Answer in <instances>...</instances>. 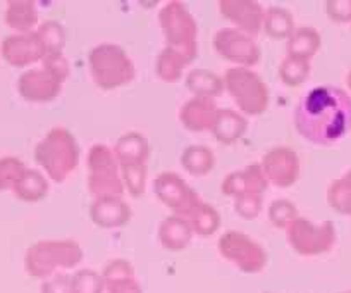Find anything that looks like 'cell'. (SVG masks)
<instances>
[{"label": "cell", "instance_id": "1", "mask_svg": "<svg viewBox=\"0 0 351 293\" xmlns=\"http://www.w3.org/2000/svg\"><path fill=\"white\" fill-rule=\"evenodd\" d=\"M293 124L308 143L330 147L351 131V95L339 86H315L296 104Z\"/></svg>", "mask_w": 351, "mask_h": 293}, {"label": "cell", "instance_id": "2", "mask_svg": "<svg viewBox=\"0 0 351 293\" xmlns=\"http://www.w3.org/2000/svg\"><path fill=\"white\" fill-rule=\"evenodd\" d=\"M33 159L50 181L64 183L80 163V145L67 128H52L35 145Z\"/></svg>", "mask_w": 351, "mask_h": 293}, {"label": "cell", "instance_id": "3", "mask_svg": "<svg viewBox=\"0 0 351 293\" xmlns=\"http://www.w3.org/2000/svg\"><path fill=\"white\" fill-rule=\"evenodd\" d=\"M88 69L104 92L123 89L136 78V67L126 50L116 43H100L88 50Z\"/></svg>", "mask_w": 351, "mask_h": 293}, {"label": "cell", "instance_id": "4", "mask_svg": "<svg viewBox=\"0 0 351 293\" xmlns=\"http://www.w3.org/2000/svg\"><path fill=\"white\" fill-rule=\"evenodd\" d=\"M83 261V248L74 240H42L28 247L25 268L32 278L49 279L77 268Z\"/></svg>", "mask_w": 351, "mask_h": 293}, {"label": "cell", "instance_id": "5", "mask_svg": "<svg viewBox=\"0 0 351 293\" xmlns=\"http://www.w3.org/2000/svg\"><path fill=\"white\" fill-rule=\"evenodd\" d=\"M158 26L164 32L165 47L190 62L197 59L198 54V26L186 5L180 0H171L158 11Z\"/></svg>", "mask_w": 351, "mask_h": 293}, {"label": "cell", "instance_id": "6", "mask_svg": "<svg viewBox=\"0 0 351 293\" xmlns=\"http://www.w3.org/2000/svg\"><path fill=\"white\" fill-rule=\"evenodd\" d=\"M224 89L243 116H260L267 110L269 89L255 71L248 67H229L224 73Z\"/></svg>", "mask_w": 351, "mask_h": 293}, {"label": "cell", "instance_id": "7", "mask_svg": "<svg viewBox=\"0 0 351 293\" xmlns=\"http://www.w3.org/2000/svg\"><path fill=\"white\" fill-rule=\"evenodd\" d=\"M86 187L90 195L95 198L123 197L126 190L121 178V167L114 157L112 149L104 143L92 145L86 156Z\"/></svg>", "mask_w": 351, "mask_h": 293}, {"label": "cell", "instance_id": "8", "mask_svg": "<svg viewBox=\"0 0 351 293\" xmlns=\"http://www.w3.org/2000/svg\"><path fill=\"white\" fill-rule=\"evenodd\" d=\"M288 242L296 254L303 257H315L327 254L336 245V226L332 221L312 223L305 218H296L286 230Z\"/></svg>", "mask_w": 351, "mask_h": 293}, {"label": "cell", "instance_id": "9", "mask_svg": "<svg viewBox=\"0 0 351 293\" xmlns=\"http://www.w3.org/2000/svg\"><path fill=\"white\" fill-rule=\"evenodd\" d=\"M219 252L245 274L262 272L267 266V252L258 242L241 231H226L219 238Z\"/></svg>", "mask_w": 351, "mask_h": 293}, {"label": "cell", "instance_id": "10", "mask_svg": "<svg viewBox=\"0 0 351 293\" xmlns=\"http://www.w3.org/2000/svg\"><path fill=\"white\" fill-rule=\"evenodd\" d=\"M212 47L215 54L234 64L236 67H252L262 59V50L256 43L255 36L232 28H222L212 38Z\"/></svg>", "mask_w": 351, "mask_h": 293}, {"label": "cell", "instance_id": "11", "mask_svg": "<svg viewBox=\"0 0 351 293\" xmlns=\"http://www.w3.org/2000/svg\"><path fill=\"white\" fill-rule=\"evenodd\" d=\"M154 195L158 202L171 209L172 215L184 218L190 211H193L198 204H202V198L180 174L172 171H164L158 174L152 183Z\"/></svg>", "mask_w": 351, "mask_h": 293}, {"label": "cell", "instance_id": "12", "mask_svg": "<svg viewBox=\"0 0 351 293\" xmlns=\"http://www.w3.org/2000/svg\"><path fill=\"white\" fill-rule=\"evenodd\" d=\"M64 80L47 66L25 71L18 80V92L21 99L33 104H49L60 95Z\"/></svg>", "mask_w": 351, "mask_h": 293}, {"label": "cell", "instance_id": "13", "mask_svg": "<svg viewBox=\"0 0 351 293\" xmlns=\"http://www.w3.org/2000/svg\"><path fill=\"white\" fill-rule=\"evenodd\" d=\"M269 185L278 188H289L300 178V157L289 147H276L263 156L260 163Z\"/></svg>", "mask_w": 351, "mask_h": 293}, {"label": "cell", "instance_id": "14", "mask_svg": "<svg viewBox=\"0 0 351 293\" xmlns=\"http://www.w3.org/2000/svg\"><path fill=\"white\" fill-rule=\"evenodd\" d=\"M0 56L9 66L28 67L45 59V49L36 32L12 33L0 43Z\"/></svg>", "mask_w": 351, "mask_h": 293}, {"label": "cell", "instance_id": "15", "mask_svg": "<svg viewBox=\"0 0 351 293\" xmlns=\"http://www.w3.org/2000/svg\"><path fill=\"white\" fill-rule=\"evenodd\" d=\"M219 12L231 21L236 30L256 36L262 32L265 9L255 0H219Z\"/></svg>", "mask_w": 351, "mask_h": 293}, {"label": "cell", "instance_id": "16", "mask_svg": "<svg viewBox=\"0 0 351 293\" xmlns=\"http://www.w3.org/2000/svg\"><path fill=\"white\" fill-rule=\"evenodd\" d=\"M88 214L95 226L102 230H116L130 223L133 211L123 197H100L92 202Z\"/></svg>", "mask_w": 351, "mask_h": 293}, {"label": "cell", "instance_id": "17", "mask_svg": "<svg viewBox=\"0 0 351 293\" xmlns=\"http://www.w3.org/2000/svg\"><path fill=\"white\" fill-rule=\"evenodd\" d=\"M222 194L226 197L238 198L243 195H263L269 188V181L260 164H250L245 169L229 173L222 181Z\"/></svg>", "mask_w": 351, "mask_h": 293}, {"label": "cell", "instance_id": "18", "mask_svg": "<svg viewBox=\"0 0 351 293\" xmlns=\"http://www.w3.org/2000/svg\"><path fill=\"white\" fill-rule=\"evenodd\" d=\"M217 110L219 107L215 106V100L205 99V97H193L181 106L178 117H180L181 126L186 131L204 133V131L212 130Z\"/></svg>", "mask_w": 351, "mask_h": 293}, {"label": "cell", "instance_id": "19", "mask_svg": "<svg viewBox=\"0 0 351 293\" xmlns=\"http://www.w3.org/2000/svg\"><path fill=\"white\" fill-rule=\"evenodd\" d=\"M114 157H116L119 167L123 166H141L150 159V143L147 138L138 131H130L117 138L112 147Z\"/></svg>", "mask_w": 351, "mask_h": 293}, {"label": "cell", "instance_id": "20", "mask_svg": "<svg viewBox=\"0 0 351 293\" xmlns=\"http://www.w3.org/2000/svg\"><path fill=\"white\" fill-rule=\"evenodd\" d=\"M157 240L171 252H181L188 248L193 240V230L190 223L180 215H169L160 221L157 230Z\"/></svg>", "mask_w": 351, "mask_h": 293}, {"label": "cell", "instance_id": "21", "mask_svg": "<svg viewBox=\"0 0 351 293\" xmlns=\"http://www.w3.org/2000/svg\"><path fill=\"white\" fill-rule=\"evenodd\" d=\"M248 131V119L241 113L232 109H219L212 124V137L224 145H232L241 140Z\"/></svg>", "mask_w": 351, "mask_h": 293}, {"label": "cell", "instance_id": "22", "mask_svg": "<svg viewBox=\"0 0 351 293\" xmlns=\"http://www.w3.org/2000/svg\"><path fill=\"white\" fill-rule=\"evenodd\" d=\"M4 23L16 33L35 32L38 25V5L33 0H9L5 4Z\"/></svg>", "mask_w": 351, "mask_h": 293}, {"label": "cell", "instance_id": "23", "mask_svg": "<svg viewBox=\"0 0 351 293\" xmlns=\"http://www.w3.org/2000/svg\"><path fill=\"white\" fill-rule=\"evenodd\" d=\"M50 180L40 169H32L26 167L25 173L16 181L12 194L18 200L26 202V204H36L42 202L49 195Z\"/></svg>", "mask_w": 351, "mask_h": 293}, {"label": "cell", "instance_id": "24", "mask_svg": "<svg viewBox=\"0 0 351 293\" xmlns=\"http://www.w3.org/2000/svg\"><path fill=\"white\" fill-rule=\"evenodd\" d=\"M186 89L193 92L195 97H205V99H217L224 93V80L219 78L215 73L208 69H191L184 78Z\"/></svg>", "mask_w": 351, "mask_h": 293}, {"label": "cell", "instance_id": "25", "mask_svg": "<svg viewBox=\"0 0 351 293\" xmlns=\"http://www.w3.org/2000/svg\"><path fill=\"white\" fill-rule=\"evenodd\" d=\"M181 167L191 176H207L215 167V156L205 145H190L181 154Z\"/></svg>", "mask_w": 351, "mask_h": 293}, {"label": "cell", "instance_id": "26", "mask_svg": "<svg viewBox=\"0 0 351 293\" xmlns=\"http://www.w3.org/2000/svg\"><path fill=\"white\" fill-rule=\"evenodd\" d=\"M184 219L190 223L193 235L202 238L212 237L221 228V214H219V211L212 207L210 204H205V202H202L193 211L188 212Z\"/></svg>", "mask_w": 351, "mask_h": 293}, {"label": "cell", "instance_id": "27", "mask_svg": "<svg viewBox=\"0 0 351 293\" xmlns=\"http://www.w3.org/2000/svg\"><path fill=\"white\" fill-rule=\"evenodd\" d=\"M320 45H322V38L315 28H310V26L296 28L288 38V56L310 60L313 56H317Z\"/></svg>", "mask_w": 351, "mask_h": 293}, {"label": "cell", "instance_id": "28", "mask_svg": "<svg viewBox=\"0 0 351 293\" xmlns=\"http://www.w3.org/2000/svg\"><path fill=\"white\" fill-rule=\"evenodd\" d=\"M262 30L272 40H288L296 30L295 18L288 9L274 5V8H269L263 14Z\"/></svg>", "mask_w": 351, "mask_h": 293}, {"label": "cell", "instance_id": "29", "mask_svg": "<svg viewBox=\"0 0 351 293\" xmlns=\"http://www.w3.org/2000/svg\"><path fill=\"white\" fill-rule=\"evenodd\" d=\"M188 64H191L190 60L165 47L155 60V75L164 83H178L184 76Z\"/></svg>", "mask_w": 351, "mask_h": 293}, {"label": "cell", "instance_id": "30", "mask_svg": "<svg viewBox=\"0 0 351 293\" xmlns=\"http://www.w3.org/2000/svg\"><path fill=\"white\" fill-rule=\"evenodd\" d=\"M327 204L341 215H351V169L327 188Z\"/></svg>", "mask_w": 351, "mask_h": 293}, {"label": "cell", "instance_id": "31", "mask_svg": "<svg viewBox=\"0 0 351 293\" xmlns=\"http://www.w3.org/2000/svg\"><path fill=\"white\" fill-rule=\"evenodd\" d=\"M310 73H312L310 60L298 59V57H285L279 66V78L286 86H291V89L302 86L308 80Z\"/></svg>", "mask_w": 351, "mask_h": 293}, {"label": "cell", "instance_id": "32", "mask_svg": "<svg viewBox=\"0 0 351 293\" xmlns=\"http://www.w3.org/2000/svg\"><path fill=\"white\" fill-rule=\"evenodd\" d=\"M36 35H38L40 42H42L43 49H45V57L47 56H57V54H62L64 45H66V30L60 23L57 21H45L35 30Z\"/></svg>", "mask_w": 351, "mask_h": 293}, {"label": "cell", "instance_id": "33", "mask_svg": "<svg viewBox=\"0 0 351 293\" xmlns=\"http://www.w3.org/2000/svg\"><path fill=\"white\" fill-rule=\"evenodd\" d=\"M71 286L73 293H104L106 292V281L102 274L93 269H80L71 276Z\"/></svg>", "mask_w": 351, "mask_h": 293}, {"label": "cell", "instance_id": "34", "mask_svg": "<svg viewBox=\"0 0 351 293\" xmlns=\"http://www.w3.org/2000/svg\"><path fill=\"white\" fill-rule=\"evenodd\" d=\"M147 174H148L147 164H141V166L121 167V178H123L124 190L134 198L141 197V195L147 191Z\"/></svg>", "mask_w": 351, "mask_h": 293}, {"label": "cell", "instance_id": "35", "mask_svg": "<svg viewBox=\"0 0 351 293\" xmlns=\"http://www.w3.org/2000/svg\"><path fill=\"white\" fill-rule=\"evenodd\" d=\"M269 221L279 230H288L291 223L298 218V209L288 198H278L271 204L267 211Z\"/></svg>", "mask_w": 351, "mask_h": 293}, {"label": "cell", "instance_id": "36", "mask_svg": "<svg viewBox=\"0 0 351 293\" xmlns=\"http://www.w3.org/2000/svg\"><path fill=\"white\" fill-rule=\"evenodd\" d=\"M26 171L25 163L18 157H2L0 159V191L12 190L16 181Z\"/></svg>", "mask_w": 351, "mask_h": 293}, {"label": "cell", "instance_id": "37", "mask_svg": "<svg viewBox=\"0 0 351 293\" xmlns=\"http://www.w3.org/2000/svg\"><path fill=\"white\" fill-rule=\"evenodd\" d=\"M100 274H102L104 281H106V286H107V285H112V283L123 281V279L134 278V269L133 266H131L128 261H124V259H114V261H110L109 264L104 266Z\"/></svg>", "mask_w": 351, "mask_h": 293}, {"label": "cell", "instance_id": "38", "mask_svg": "<svg viewBox=\"0 0 351 293\" xmlns=\"http://www.w3.org/2000/svg\"><path fill=\"white\" fill-rule=\"evenodd\" d=\"M234 211L245 221H253L260 215L263 209L262 195H243L234 198Z\"/></svg>", "mask_w": 351, "mask_h": 293}, {"label": "cell", "instance_id": "39", "mask_svg": "<svg viewBox=\"0 0 351 293\" xmlns=\"http://www.w3.org/2000/svg\"><path fill=\"white\" fill-rule=\"evenodd\" d=\"M326 14L329 16L330 21L336 25H348L351 23V0H327Z\"/></svg>", "mask_w": 351, "mask_h": 293}, {"label": "cell", "instance_id": "40", "mask_svg": "<svg viewBox=\"0 0 351 293\" xmlns=\"http://www.w3.org/2000/svg\"><path fill=\"white\" fill-rule=\"evenodd\" d=\"M42 293H73L71 276L60 272V274L45 279L42 285Z\"/></svg>", "mask_w": 351, "mask_h": 293}, {"label": "cell", "instance_id": "41", "mask_svg": "<svg viewBox=\"0 0 351 293\" xmlns=\"http://www.w3.org/2000/svg\"><path fill=\"white\" fill-rule=\"evenodd\" d=\"M40 64H43V66H47L49 69H52L53 73H57V75H59L64 82H67V80H69L71 66H69V60L64 57V54H57V56H47Z\"/></svg>", "mask_w": 351, "mask_h": 293}, {"label": "cell", "instance_id": "42", "mask_svg": "<svg viewBox=\"0 0 351 293\" xmlns=\"http://www.w3.org/2000/svg\"><path fill=\"white\" fill-rule=\"evenodd\" d=\"M106 290L109 293H141V286L138 283L136 276L134 278L123 279V281L112 283V285H107Z\"/></svg>", "mask_w": 351, "mask_h": 293}, {"label": "cell", "instance_id": "43", "mask_svg": "<svg viewBox=\"0 0 351 293\" xmlns=\"http://www.w3.org/2000/svg\"><path fill=\"white\" fill-rule=\"evenodd\" d=\"M346 85H348V89H350V92H351V69H350V73L346 75Z\"/></svg>", "mask_w": 351, "mask_h": 293}, {"label": "cell", "instance_id": "44", "mask_svg": "<svg viewBox=\"0 0 351 293\" xmlns=\"http://www.w3.org/2000/svg\"><path fill=\"white\" fill-rule=\"evenodd\" d=\"M343 293H351V292H343Z\"/></svg>", "mask_w": 351, "mask_h": 293}, {"label": "cell", "instance_id": "45", "mask_svg": "<svg viewBox=\"0 0 351 293\" xmlns=\"http://www.w3.org/2000/svg\"><path fill=\"white\" fill-rule=\"evenodd\" d=\"M265 293H271V292H265Z\"/></svg>", "mask_w": 351, "mask_h": 293}]
</instances>
